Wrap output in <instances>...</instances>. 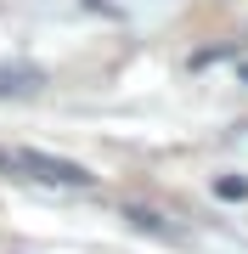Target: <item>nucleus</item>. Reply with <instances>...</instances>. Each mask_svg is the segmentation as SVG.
Instances as JSON below:
<instances>
[{
	"label": "nucleus",
	"instance_id": "nucleus-2",
	"mask_svg": "<svg viewBox=\"0 0 248 254\" xmlns=\"http://www.w3.org/2000/svg\"><path fill=\"white\" fill-rule=\"evenodd\" d=\"M46 91V68L34 63H0V102L6 96H40Z\"/></svg>",
	"mask_w": 248,
	"mask_h": 254
},
{
	"label": "nucleus",
	"instance_id": "nucleus-3",
	"mask_svg": "<svg viewBox=\"0 0 248 254\" xmlns=\"http://www.w3.org/2000/svg\"><path fill=\"white\" fill-rule=\"evenodd\" d=\"M214 198L243 203V198H248V175H220V181H214Z\"/></svg>",
	"mask_w": 248,
	"mask_h": 254
},
{
	"label": "nucleus",
	"instance_id": "nucleus-1",
	"mask_svg": "<svg viewBox=\"0 0 248 254\" xmlns=\"http://www.w3.org/2000/svg\"><path fill=\"white\" fill-rule=\"evenodd\" d=\"M0 170L6 175H28V181H46V187H74V192H85L96 181L85 164L56 158V153H34V147H0Z\"/></svg>",
	"mask_w": 248,
	"mask_h": 254
},
{
	"label": "nucleus",
	"instance_id": "nucleus-4",
	"mask_svg": "<svg viewBox=\"0 0 248 254\" xmlns=\"http://www.w3.org/2000/svg\"><path fill=\"white\" fill-rule=\"evenodd\" d=\"M237 79H243V85H248V63H243V68H237Z\"/></svg>",
	"mask_w": 248,
	"mask_h": 254
}]
</instances>
